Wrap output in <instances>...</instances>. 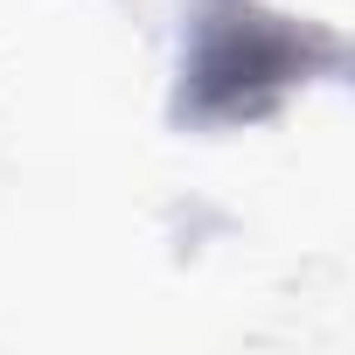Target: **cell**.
Wrapping results in <instances>:
<instances>
[{"instance_id":"1","label":"cell","mask_w":355,"mask_h":355,"mask_svg":"<svg viewBox=\"0 0 355 355\" xmlns=\"http://www.w3.org/2000/svg\"><path fill=\"white\" fill-rule=\"evenodd\" d=\"M334 63H341L334 35H320L306 21H286V15H265L251 0H216V8H202V21L189 28L174 119L182 125H251V119H272L306 77H320Z\"/></svg>"}]
</instances>
